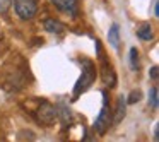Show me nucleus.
Here are the masks:
<instances>
[{
    "label": "nucleus",
    "mask_w": 159,
    "mask_h": 142,
    "mask_svg": "<svg viewBox=\"0 0 159 142\" xmlns=\"http://www.w3.org/2000/svg\"><path fill=\"white\" fill-rule=\"evenodd\" d=\"M94 79H96V69H94V65L89 60H84L82 62V76H80V79L77 80V84H75L74 98H77L80 93H84V91L94 82Z\"/></svg>",
    "instance_id": "nucleus-1"
},
{
    "label": "nucleus",
    "mask_w": 159,
    "mask_h": 142,
    "mask_svg": "<svg viewBox=\"0 0 159 142\" xmlns=\"http://www.w3.org/2000/svg\"><path fill=\"white\" fill-rule=\"evenodd\" d=\"M16 12L21 19L28 21V19H33L38 12V0H16Z\"/></svg>",
    "instance_id": "nucleus-2"
},
{
    "label": "nucleus",
    "mask_w": 159,
    "mask_h": 142,
    "mask_svg": "<svg viewBox=\"0 0 159 142\" xmlns=\"http://www.w3.org/2000/svg\"><path fill=\"white\" fill-rule=\"evenodd\" d=\"M58 118V113H57V108L50 103H41V106L38 108V120L45 125H53L55 120Z\"/></svg>",
    "instance_id": "nucleus-3"
},
{
    "label": "nucleus",
    "mask_w": 159,
    "mask_h": 142,
    "mask_svg": "<svg viewBox=\"0 0 159 142\" xmlns=\"http://www.w3.org/2000/svg\"><path fill=\"white\" fill-rule=\"evenodd\" d=\"M110 125H111V113H110V108H108V103H104L99 115H98V118H96V121H94V128L99 134H104Z\"/></svg>",
    "instance_id": "nucleus-4"
},
{
    "label": "nucleus",
    "mask_w": 159,
    "mask_h": 142,
    "mask_svg": "<svg viewBox=\"0 0 159 142\" xmlns=\"http://www.w3.org/2000/svg\"><path fill=\"white\" fill-rule=\"evenodd\" d=\"M52 4H55V7L62 11L63 14L77 16V12H79V2L77 0H52Z\"/></svg>",
    "instance_id": "nucleus-5"
},
{
    "label": "nucleus",
    "mask_w": 159,
    "mask_h": 142,
    "mask_svg": "<svg viewBox=\"0 0 159 142\" xmlns=\"http://www.w3.org/2000/svg\"><path fill=\"white\" fill-rule=\"evenodd\" d=\"M125 111H127V101L123 99V96L118 98V103H116V110H115V117H111V123L118 125L121 120L125 118Z\"/></svg>",
    "instance_id": "nucleus-6"
},
{
    "label": "nucleus",
    "mask_w": 159,
    "mask_h": 142,
    "mask_svg": "<svg viewBox=\"0 0 159 142\" xmlns=\"http://www.w3.org/2000/svg\"><path fill=\"white\" fill-rule=\"evenodd\" d=\"M108 41L113 46L115 50H120V26L113 24L110 28V33H108Z\"/></svg>",
    "instance_id": "nucleus-7"
},
{
    "label": "nucleus",
    "mask_w": 159,
    "mask_h": 142,
    "mask_svg": "<svg viewBox=\"0 0 159 142\" xmlns=\"http://www.w3.org/2000/svg\"><path fill=\"white\" fill-rule=\"evenodd\" d=\"M101 79H103L104 86H115V82H116V77H115V72L111 67L108 65H103V69H101Z\"/></svg>",
    "instance_id": "nucleus-8"
},
{
    "label": "nucleus",
    "mask_w": 159,
    "mask_h": 142,
    "mask_svg": "<svg viewBox=\"0 0 159 142\" xmlns=\"http://www.w3.org/2000/svg\"><path fill=\"white\" fill-rule=\"evenodd\" d=\"M45 31L52 33V34H60L63 33V24L57 19H46L45 21Z\"/></svg>",
    "instance_id": "nucleus-9"
},
{
    "label": "nucleus",
    "mask_w": 159,
    "mask_h": 142,
    "mask_svg": "<svg viewBox=\"0 0 159 142\" xmlns=\"http://www.w3.org/2000/svg\"><path fill=\"white\" fill-rule=\"evenodd\" d=\"M137 36L142 39V41H151V39L154 38V33H152L151 24L144 22V24H140V26H139V29H137Z\"/></svg>",
    "instance_id": "nucleus-10"
},
{
    "label": "nucleus",
    "mask_w": 159,
    "mask_h": 142,
    "mask_svg": "<svg viewBox=\"0 0 159 142\" xmlns=\"http://www.w3.org/2000/svg\"><path fill=\"white\" fill-rule=\"evenodd\" d=\"M57 113H60V118H62L63 125L70 123V120H72V113H70V110L65 106V103H58V110H57Z\"/></svg>",
    "instance_id": "nucleus-11"
},
{
    "label": "nucleus",
    "mask_w": 159,
    "mask_h": 142,
    "mask_svg": "<svg viewBox=\"0 0 159 142\" xmlns=\"http://www.w3.org/2000/svg\"><path fill=\"white\" fill-rule=\"evenodd\" d=\"M159 104V94H157V87H151V91H149V106L152 108V110H156Z\"/></svg>",
    "instance_id": "nucleus-12"
},
{
    "label": "nucleus",
    "mask_w": 159,
    "mask_h": 142,
    "mask_svg": "<svg viewBox=\"0 0 159 142\" xmlns=\"http://www.w3.org/2000/svg\"><path fill=\"white\" fill-rule=\"evenodd\" d=\"M128 58H130V69L137 70L139 69V52H137V48H130Z\"/></svg>",
    "instance_id": "nucleus-13"
},
{
    "label": "nucleus",
    "mask_w": 159,
    "mask_h": 142,
    "mask_svg": "<svg viewBox=\"0 0 159 142\" xmlns=\"http://www.w3.org/2000/svg\"><path fill=\"white\" fill-rule=\"evenodd\" d=\"M140 99V91H132L130 94H128V98L125 101H127L128 104H134V103H137V101Z\"/></svg>",
    "instance_id": "nucleus-14"
},
{
    "label": "nucleus",
    "mask_w": 159,
    "mask_h": 142,
    "mask_svg": "<svg viewBox=\"0 0 159 142\" xmlns=\"http://www.w3.org/2000/svg\"><path fill=\"white\" fill-rule=\"evenodd\" d=\"M12 5V0H0V14H7Z\"/></svg>",
    "instance_id": "nucleus-15"
},
{
    "label": "nucleus",
    "mask_w": 159,
    "mask_h": 142,
    "mask_svg": "<svg viewBox=\"0 0 159 142\" xmlns=\"http://www.w3.org/2000/svg\"><path fill=\"white\" fill-rule=\"evenodd\" d=\"M149 77H151V79H157V65H154L149 70Z\"/></svg>",
    "instance_id": "nucleus-16"
},
{
    "label": "nucleus",
    "mask_w": 159,
    "mask_h": 142,
    "mask_svg": "<svg viewBox=\"0 0 159 142\" xmlns=\"http://www.w3.org/2000/svg\"><path fill=\"white\" fill-rule=\"evenodd\" d=\"M152 5H154V17L159 16V9H157V0H152Z\"/></svg>",
    "instance_id": "nucleus-17"
},
{
    "label": "nucleus",
    "mask_w": 159,
    "mask_h": 142,
    "mask_svg": "<svg viewBox=\"0 0 159 142\" xmlns=\"http://www.w3.org/2000/svg\"><path fill=\"white\" fill-rule=\"evenodd\" d=\"M154 139L156 140L159 139V125H156V128H154Z\"/></svg>",
    "instance_id": "nucleus-18"
}]
</instances>
